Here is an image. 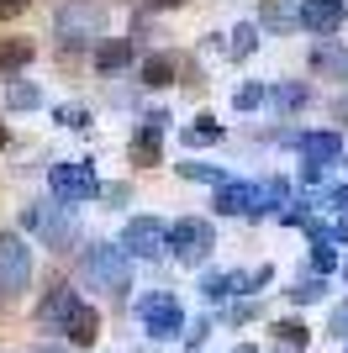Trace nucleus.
Instances as JSON below:
<instances>
[{
  "label": "nucleus",
  "mask_w": 348,
  "mask_h": 353,
  "mask_svg": "<svg viewBox=\"0 0 348 353\" xmlns=\"http://www.w3.org/2000/svg\"><path fill=\"white\" fill-rule=\"evenodd\" d=\"M79 274L106 295H127L132 290V259H127L122 243H90V248L79 253Z\"/></svg>",
  "instance_id": "nucleus-2"
},
{
  "label": "nucleus",
  "mask_w": 348,
  "mask_h": 353,
  "mask_svg": "<svg viewBox=\"0 0 348 353\" xmlns=\"http://www.w3.org/2000/svg\"><path fill=\"white\" fill-rule=\"evenodd\" d=\"M269 101V85H238L232 90V105H238V111H253V105H264Z\"/></svg>",
  "instance_id": "nucleus-25"
},
{
  "label": "nucleus",
  "mask_w": 348,
  "mask_h": 353,
  "mask_svg": "<svg viewBox=\"0 0 348 353\" xmlns=\"http://www.w3.org/2000/svg\"><path fill=\"white\" fill-rule=\"evenodd\" d=\"M290 295H296V301H317V295H322V280H306V285H296Z\"/></svg>",
  "instance_id": "nucleus-31"
},
{
  "label": "nucleus",
  "mask_w": 348,
  "mask_h": 353,
  "mask_svg": "<svg viewBox=\"0 0 348 353\" xmlns=\"http://www.w3.org/2000/svg\"><path fill=\"white\" fill-rule=\"evenodd\" d=\"M143 85L148 90L180 85V59H174V53H148V59H143Z\"/></svg>",
  "instance_id": "nucleus-15"
},
{
  "label": "nucleus",
  "mask_w": 348,
  "mask_h": 353,
  "mask_svg": "<svg viewBox=\"0 0 348 353\" xmlns=\"http://www.w3.org/2000/svg\"><path fill=\"white\" fill-rule=\"evenodd\" d=\"M269 101H275L280 111H301V105L311 101V90H306V79H285V85L269 90Z\"/></svg>",
  "instance_id": "nucleus-21"
},
{
  "label": "nucleus",
  "mask_w": 348,
  "mask_h": 353,
  "mask_svg": "<svg viewBox=\"0 0 348 353\" xmlns=\"http://www.w3.org/2000/svg\"><path fill=\"white\" fill-rule=\"evenodd\" d=\"M296 6H301V27L322 32V37H333L348 16V0H296Z\"/></svg>",
  "instance_id": "nucleus-12"
},
{
  "label": "nucleus",
  "mask_w": 348,
  "mask_h": 353,
  "mask_svg": "<svg viewBox=\"0 0 348 353\" xmlns=\"http://www.w3.org/2000/svg\"><path fill=\"white\" fill-rule=\"evenodd\" d=\"M180 137H185V148H201V143H222V127H217V117H195V121H190V127H185Z\"/></svg>",
  "instance_id": "nucleus-22"
},
{
  "label": "nucleus",
  "mask_w": 348,
  "mask_h": 353,
  "mask_svg": "<svg viewBox=\"0 0 348 353\" xmlns=\"http://www.w3.org/2000/svg\"><path fill=\"white\" fill-rule=\"evenodd\" d=\"M211 248H217V232H211V221H206V216H180V221H169V253H174V259L201 264Z\"/></svg>",
  "instance_id": "nucleus-7"
},
{
  "label": "nucleus",
  "mask_w": 348,
  "mask_h": 353,
  "mask_svg": "<svg viewBox=\"0 0 348 353\" xmlns=\"http://www.w3.org/2000/svg\"><path fill=\"white\" fill-rule=\"evenodd\" d=\"M169 111H143V121H137V132H132L127 153L137 169H159L164 163V137H169Z\"/></svg>",
  "instance_id": "nucleus-6"
},
{
  "label": "nucleus",
  "mask_w": 348,
  "mask_h": 353,
  "mask_svg": "<svg viewBox=\"0 0 348 353\" xmlns=\"http://www.w3.org/2000/svg\"><path fill=\"white\" fill-rule=\"evenodd\" d=\"M333 327H338V332H348V306H338V311H333Z\"/></svg>",
  "instance_id": "nucleus-34"
},
{
  "label": "nucleus",
  "mask_w": 348,
  "mask_h": 353,
  "mask_svg": "<svg viewBox=\"0 0 348 353\" xmlns=\"http://www.w3.org/2000/svg\"><path fill=\"white\" fill-rule=\"evenodd\" d=\"M64 338H69L74 348H95V338H101V316H95V306H74V316L64 322Z\"/></svg>",
  "instance_id": "nucleus-14"
},
{
  "label": "nucleus",
  "mask_w": 348,
  "mask_h": 353,
  "mask_svg": "<svg viewBox=\"0 0 348 353\" xmlns=\"http://www.w3.org/2000/svg\"><path fill=\"white\" fill-rule=\"evenodd\" d=\"M122 248H127V259H164L169 227H164L159 216H132L127 227H122Z\"/></svg>",
  "instance_id": "nucleus-8"
},
{
  "label": "nucleus",
  "mask_w": 348,
  "mask_h": 353,
  "mask_svg": "<svg viewBox=\"0 0 348 353\" xmlns=\"http://www.w3.org/2000/svg\"><path fill=\"white\" fill-rule=\"evenodd\" d=\"M0 148H6V121H0Z\"/></svg>",
  "instance_id": "nucleus-37"
},
{
  "label": "nucleus",
  "mask_w": 348,
  "mask_h": 353,
  "mask_svg": "<svg viewBox=\"0 0 348 353\" xmlns=\"http://www.w3.org/2000/svg\"><path fill=\"white\" fill-rule=\"evenodd\" d=\"M106 201H111V206H127V201H132V185H106Z\"/></svg>",
  "instance_id": "nucleus-30"
},
{
  "label": "nucleus",
  "mask_w": 348,
  "mask_h": 353,
  "mask_svg": "<svg viewBox=\"0 0 348 353\" xmlns=\"http://www.w3.org/2000/svg\"><path fill=\"white\" fill-rule=\"evenodd\" d=\"M153 11H180V6H190V0H148Z\"/></svg>",
  "instance_id": "nucleus-33"
},
{
  "label": "nucleus",
  "mask_w": 348,
  "mask_h": 353,
  "mask_svg": "<svg viewBox=\"0 0 348 353\" xmlns=\"http://www.w3.org/2000/svg\"><path fill=\"white\" fill-rule=\"evenodd\" d=\"M311 264H317V274L338 269V248H327V243H311Z\"/></svg>",
  "instance_id": "nucleus-27"
},
{
  "label": "nucleus",
  "mask_w": 348,
  "mask_h": 353,
  "mask_svg": "<svg viewBox=\"0 0 348 353\" xmlns=\"http://www.w3.org/2000/svg\"><path fill=\"white\" fill-rule=\"evenodd\" d=\"M259 21L269 32H290V27H301V6H290V0H264V6H259Z\"/></svg>",
  "instance_id": "nucleus-16"
},
{
  "label": "nucleus",
  "mask_w": 348,
  "mask_h": 353,
  "mask_svg": "<svg viewBox=\"0 0 348 353\" xmlns=\"http://www.w3.org/2000/svg\"><path fill=\"white\" fill-rule=\"evenodd\" d=\"M333 237H338V243H348V216H338V221H333Z\"/></svg>",
  "instance_id": "nucleus-35"
},
{
  "label": "nucleus",
  "mask_w": 348,
  "mask_h": 353,
  "mask_svg": "<svg viewBox=\"0 0 348 353\" xmlns=\"http://www.w3.org/2000/svg\"><path fill=\"white\" fill-rule=\"evenodd\" d=\"M32 59H37V43H27V37H0V74L27 69Z\"/></svg>",
  "instance_id": "nucleus-17"
},
{
  "label": "nucleus",
  "mask_w": 348,
  "mask_h": 353,
  "mask_svg": "<svg viewBox=\"0 0 348 353\" xmlns=\"http://www.w3.org/2000/svg\"><path fill=\"white\" fill-rule=\"evenodd\" d=\"M253 48H259V21H243V27H232V53H238V59H248Z\"/></svg>",
  "instance_id": "nucleus-24"
},
{
  "label": "nucleus",
  "mask_w": 348,
  "mask_h": 353,
  "mask_svg": "<svg viewBox=\"0 0 348 353\" xmlns=\"http://www.w3.org/2000/svg\"><path fill=\"white\" fill-rule=\"evenodd\" d=\"M106 21H111V11H106L101 0H64V6H58L53 11V37L64 48H101L106 43Z\"/></svg>",
  "instance_id": "nucleus-1"
},
{
  "label": "nucleus",
  "mask_w": 348,
  "mask_h": 353,
  "mask_svg": "<svg viewBox=\"0 0 348 353\" xmlns=\"http://www.w3.org/2000/svg\"><path fill=\"white\" fill-rule=\"evenodd\" d=\"M32 0H0V21H16V16H27Z\"/></svg>",
  "instance_id": "nucleus-28"
},
{
  "label": "nucleus",
  "mask_w": 348,
  "mask_h": 353,
  "mask_svg": "<svg viewBox=\"0 0 348 353\" xmlns=\"http://www.w3.org/2000/svg\"><path fill=\"white\" fill-rule=\"evenodd\" d=\"M32 285V248L16 232H0V301L27 295Z\"/></svg>",
  "instance_id": "nucleus-5"
},
{
  "label": "nucleus",
  "mask_w": 348,
  "mask_h": 353,
  "mask_svg": "<svg viewBox=\"0 0 348 353\" xmlns=\"http://www.w3.org/2000/svg\"><path fill=\"white\" fill-rule=\"evenodd\" d=\"M21 227L27 232H37L48 243V248H58V253H69V243L79 237V227H74V216H69V206L64 201H32V206H21Z\"/></svg>",
  "instance_id": "nucleus-3"
},
{
  "label": "nucleus",
  "mask_w": 348,
  "mask_h": 353,
  "mask_svg": "<svg viewBox=\"0 0 348 353\" xmlns=\"http://www.w3.org/2000/svg\"><path fill=\"white\" fill-rule=\"evenodd\" d=\"M280 338H285L290 348H301V343H306V327L301 322H280Z\"/></svg>",
  "instance_id": "nucleus-29"
},
{
  "label": "nucleus",
  "mask_w": 348,
  "mask_h": 353,
  "mask_svg": "<svg viewBox=\"0 0 348 353\" xmlns=\"http://www.w3.org/2000/svg\"><path fill=\"white\" fill-rule=\"evenodd\" d=\"M211 206H217L222 216H264L269 195H264L259 185H248V179H227V185L211 195Z\"/></svg>",
  "instance_id": "nucleus-9"
},
{
  "label": "nucleus",
  "mask_w": 348,
  "mask_h": 353,
  "mask_svg": "<svg viewBox=\"0 0 348 353\" xmlns=\"http://www.w3.org/2000/svg\"><path fill=\"white\" fill-rule=\"evenodd\" d=\"M58 127H69V132H85V127H90V111H85V105H58Z\"/></svg>",
  "instance_id": "nucleus-26"
},
{
  "label": "nucleus",
  "mask_w": 348,
  "mask_h": 353,
  "mask_svg": "<svg viewBox=\"0 0 348 353\" xmlns=\"http://www.w3.org/2000/svg\"><path fill=\"white\" fill-rule=\"evenodd\" d=\"M43 353H53V348H43Z\"/></svg>",
  "instance_id": "nucleus-38"
},
{
  "label": "nucleus",
  "mask_w": 348,
  "mask_h": 353,
  "mask_svg": "<svg viewBox=\"0 0 348 353\" xmlns=\"http://www.w3.org/2000/svg\"><path fill=\"white\" fill-rule=\"evenodd\" d=\"M327 206H333V211H348V185H333V190H327Z\"/></svg>",
  "instance_id": "nucleus-32"
},
{
  "label": "nucleus",
  "mask_w": 348,
  "mask_h": 353,
  "mask_svg": "<svg viewBox=\"0 0 348 353\" xmlns=\"http://www.w3.org/2000/svg\"><path fill=\"white\" fill-rule=\"evenodd\" d=\"M311 69L333 74V79H348V48H327V43H322L317 53H311Z\"/></svg>",
  "instance_id": "nucleus-19"
},
{
  "label": "nucleus",
  "mask_w": 348,
  "mask_h": 353,
  "mask_svg": "<svg viewBox=\"0 0 348 353\" xmlns=\"http://www.w3.org/2000/svg\"><path fill=\"white\" fill-rule=\"evenodd\" d=\"M143 327L148 338H185V311L174 295H148L143 301Z\"/></svg>",
  "instance_id": "nucleus-10"
},
{
  "label": "nucleus",
  "mask_w": 348,
  "mask_h": 353,
  "mask_svg": "<svg viewBox=\"0 0 348 353\" xmlns=\"http://www.w3.org/2000/svg\"><path fill=\"white\" fill-rule=\"evenodd\" d=\"M74 306H79V295H74L69 285H58V290H48L43 306H37V322H43V327H58V332H64V322L74 316Z\"/></svg>",
  "instance_id": "nucleus-13"
},
{
  "label": "nucleus",
  "mask_w": 348,
  "mask_h": 353,
  "mask_svg": "<svg viewBox=\"0 0 348 353\" xmlns=\"http://www.w3.org/2000/svg\"><path fill=\"white\" fill-rule=\"evenodd\" d=\"M6 105H11V111H37V105H43V90L32 85V79H11V85H6Z\"/></svg>",
  "instance_id": "nucleus-20"
},
{
  "label": "nucleus",
  "mask_w": 348,
  "mask_h": 353,
  "mask_svg": "<svg viewBox=\"0 0 348 353\" xmlns=\"http://www.w3.org/2000/svg\"><path fill=\"white\" fill-rule=\"evenodd\" d=\"M180 174H185V179H206V185H217V190L227 185V174H222L217 163H195V159H185V163H180Z\"/></svg>",
  "instance_id": "nucleus-23"
},
{
  "label": "nucleus",
  "mask_w": 348,
  "mask_h": 353,
  "mask_svg": "<svg viewBox=\"0 0 348 353\" xmlns=\"http://www.w3.org/2000/svg\"><path fill=\"white\" fill-rule=\"evenodd\" d=\"M132 63V43L127 37H106L101 48H95V69L101 74H116V69H127Z\"/></svg>",
  "instance_id": "nucleus-18"
},
{
  "label": "nucleus",
  "mask_w": 348,
  "mask_h": 353,
  "mask_svg": "<svg viewBox=\"0 0 348 353\" xmlns=\"http://www.w3.org/2000/svg\"><path fill=\"white\" fill-rule=\"evenodd\" d=\"M290 143H296L301 163H311V169H327V163L343 159V137L338 132H296Z\"/></svg>",
  "instance_id": "nucleus-11"
},
{
  "label": "nucleus",
  "mask_w": 348,
  "mask_h": 353,
  "mask_svg": "<svg viewBox=\"0 0 348 353\" xmlns=\"http://www.w3.org/2000/svg\"><path fill=\"white\" fill-rule=\"evenodd\" d=\"M48 190H53V201H64V206H85L106 185H101V174H95V163L79 159V163H53V169H48Z\"/></svg>",
  "instance_id": "nucleus-4"
},
{
  "label": "nucleus",
  "mask_w": 348,
  "mask_h": 353,
  "mask_svg": "<svg viewBox=\"0 0 348 353\" xmlns=\"http://www.w3.org/2000/svg\"><path fill=\"white\" fill-rule=\"evenodd\" d=\"M333 117H338V121H343V127H348V95H343V101L333 105Z\"/></svg>",
  "instance_id": "nucleus-36"
}]
</instances>
